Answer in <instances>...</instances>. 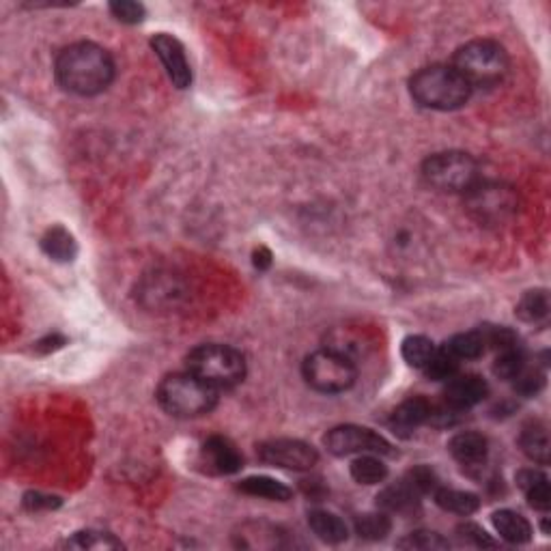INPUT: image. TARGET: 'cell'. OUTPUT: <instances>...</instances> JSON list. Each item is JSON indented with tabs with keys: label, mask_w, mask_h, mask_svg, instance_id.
I'll list each match as a JSON object with an SVG mask.
<instances>
[{
	"label": "cell",
	"mask_w": 551,
	"mask_h": 551,
	"mask_svg": "<svg viewBox=\"0 0 551 551\" xmlns=\"http://www.w3.org/2000/svg\"><path fill=\"white\" fill-rule=\"evenodd\" d=\"M115 71L110 52L93 41H78L63 47L54 63L58 85L80 98L104 93L115 80Z\"/></svg>",
	"instance_id": "1"
},
{
	"label": "cell",
	"mask_w": 551,
	"mask_h": 551,
	"mask_svg": "<svg viewBox=\"0 0 551 551\" xmlns=\"http://www.w3.org/2000/svg\"><path fill=\"white\" fill-rule=\"evenodd\" d=\"M410 93L418 106L451 112L467 104L472 87L452 65H431L411 76Z\"/></svg>",
	"instance_id": "2"
},
{
	"label": "cell",
	"mask_w": 551,
	"mask_h": 551,
	"mask_svg": "<svg viewBox=\"0 0 551 551\" xmlns=\"http://www.w3.org/2000/svg\"><path fill=\"white\" fill-rule=\"evenodd\" d=\"M155 399L161 410L172 418H201L218 405V390L190 370L172 373L160 381Z\"/></svg>",
	"instance_id": "3"
},
{
	"label": "cell",
	"mask_w": 551,
	"mask_h": 551,
	"mask_svg": "<svg viewBox=\"0 0 551 551\" xmlns=\"http://www.w3.org/2000/svg\"><path fill=\"white\" fill-rule=\"evenodd\" d=\"M508 54L494 39H474L461 46L452 57V68L472 88L494 87L508 74Z\"/></svg>",
	"instance_id": "4"
},
{
	"label": "cell",
	"mask_w": 551,
	"mask_h": 551,
	"mask_svg": "<svg viewBox=\"0 0 551 551\" xmlns=\"http://www.w3.org/2000/svg\"><path fill=\"white\" fill-rule=\"evenodd\" d=\"M185 367L218 392L233 390L245 379V358L229 345L196 347L185 358Z\"/></svg>",
	"instance_id": "5"
},
{
	"label": "cell",
	"mask_w": 551,
	"mask_h": 551,
	"mask_svg": "<svg viewBox=\"0 0 551 551\" xmlns=\"http://www.w3.org/2000/svg\"><path fill=\"white\" fill-rule=\"evenodd\" d=\"M422 177L431 188L451 194H465L474 185L478 175V161L465 151H442L424 160Z\"/></svg>",
	"instance_id": "6"
},
{
	"label": "cell",
	"mask_w": 551,
	"mask_h": 551,
	"mask_svg": "<svg viewBox=\"0 0 551 551\" xmlns=\"http://www.w3.org/2000/svg\"><path fill=\"white\" fill-rule=\"evenodd\" d=\"M304 379L313 390L323 394L347 392L358 379L356 364L351 358L334 349H321L310 353L302 367Z\"/></svg>",
	"instance_id": "7"
},
{
	"label": "cell",
	"mask_w": 551,
	"mask_h": 551,
	"mask_svg": "<svg viewBox=\"0 0 551 551\" xmlns=\"http://www.w3.org/2000/svg\"><path fill=\"white\" fill-rule=\"evenodd\" d=\"M465 207L481 224H504L517 213L519 196L515 188L502 182H478L465 192Z\"/></svg>",
	"instance_id": "8"
},
{
	"label": "cell",
	"mask_w": 551,
	"mask_h": 551,
	"mask_svg": "<svg viewBox=\"0 0 551 551\" xmlns=\"http://www.w3.org/2000/svg\"><path fill=\"white\" fill-rule=\"evenodd\" d=\"M323 444L334 457H358V454H392V444L373 429L358 424H340L327 431Z\"/></svg>",
	"instance_id": "9"
},
{
	"label": "cell",
	"mask_w": 551,
	"mask_h": 551,
	"mask_svg": "<svg viewBox=\"0 0 551 551\" xmlns=\"http://www.w3.org/2000/svg\"><path fill=\"white\" fill-rule=\"evenodd\" d=\"M256 454L263 463L283 467V470H293V472H308L313 470L319 461V454L307 442L299 440H269L256 448Z\"/></svg>",
	"instance_id": "10"
},
{
	"label": "cell",
	"mask_w": 551,
	"mask_h": 551,
	"mask_svg": "<svg viewBox=\"0 0 551 551\" xmlns=\"http://www.w3.org/2000/svg\"><path fill=\"white\" fill-rule=\"evenodd\" d=\"M153 52L158 54V58L164 65L166 76L172 82V87L188 88L192 85V68L185 57V47L177 37H172L169 33H158L151 39Z\"/></svg>",
	"instance_id": "11"
},
{
	"label": "cell",
	"mask_w": 551,
	"mask_h": 551,
	"mask_svg": "<svg viewBox=\"0 0 551 551\" xmlns=\"http://www.w3.org/2000/svg\"><path fill=\"white\" fill-rule=\"evenodd\" d=\"M203 463H205L207 472L218 476H231L237 474L239 470L244 467V457L242 452L237 451V446L233 444L229 437L223 435H213L203 444V452H201Z\"/></svg>",
	"instance_id": "12"
},
{
	"label": "cell",
	"mask_w": 551,
	"mask_h": 551,
	"mask_svg": "<svg viewBox=\"0 0 551 551\" xmlns=\"http://www.w3.org/2000/svg\"><path fill=\"white\" fill-rule=\"evenodd\" d=\"M489 394V383L483 379L481 375H454L452 379H448L444 390V403L451 405L457 411H467L472 407L483 403Z\"/></svg>",
	"instance_id": "13"
},
{
	"label": "cell",
	"mask_w": 551,
	"mask_h": 551,
	"mask_svg": "<svg viewBox=\"0 0 551 551\" xmlns=\"http://www.w3.org/2000/svg\"><path fill=\"white\" fill-rule=\"evenodd\" d=\"M431 410H433V405H431L424 397L407 399L392 411L390 429L399 437H410L413 431L421 429L422 424L429 422Z\"/></svg>",
	"instance_id": "14"
},
{
	"label": "cell",
	"mask_w": 551,
	"mask_h": 551,
	"mask_svg": "<svg viewBox=\"0 0 551 551\" xmlns=\"http://www.w3.org/2000/svg\"><path fill=\"white\" fill-rule=\"evenodd\" d=\"M448 452L452 454L454 461H459L465 467H478L487 461L489 454V442L487 437L474 431H463L457 433L448 442Z\"/></svg>",
	"instance_id": "15"
},
{
	"label": "cell",
	"mask_w": 551,
	"mask_h": 551,
	"mask_svg": "<svg viewBox=\"0 0 551 551\" xmlns=\"http://www.w3.org/2000/svg\"><path fill=\"white\" fill-rule=\"evenodd\" d=\"M517 487L524 491L528 504L535 511L547 513L551 508L549 478L541 470H521L517 472Z\"/></svg>",
	"instance_id": "16"
},
{
	"label": "cell",
	"mask_w": 551,
	"mask_h": 551,
	"mask_svg": "<svg viewBox=\"0 0 551 551\" xmlns=\"http://www.w3.org/2000/svg\"><path fill=\"white\" fill-rule=\"evenodd\" d=\"M491 524H494L495 532H498L502 541L511 543V545H524L532 538V525L530 521L524 517V515L515 513V511H498L494 513L491 517Z\"/></svg>",
	"instance_id": "17"
},
{
	"label": "cell",
	"mask_w": 551,
	"mask_h": 551,
	"mask_svg": "<svg viewBox=\"0 0 551 551\" xmlns=\"http://www.w3.org/2000/svg\"><path fill=\"white\" fill-rule=\"evenodd\" d=\"M418 504H421V495L413 491L407 483H397L390 484L377 495V508L386 513H397V515H407L411 511H416Z\"/></svg>",
	"instance_id": "18"
},
{
	"label": "cell",
	"mask_w": 551,
	"mask_h": 551,
	"mask_svg": "<svg viewBox=\"0 0 551 551\" xmlns=\"http://www.w3.org/2000/svg\"><path fill=\"white\" fill-rule=\"evenodd\" d=\"M519 448L530 461H535L538 465L549 463V433L547 427L543 422H528L521 429L519 435Z\"/></svg>",
	"instance_id": "19"
},
{
	"label": "cell",
	"mask_w": 551,
	"mask_h": 551,
	"mask_svg": "<svg viewBox=\"0 0 551 551\" xmlns=\"http://www.w3.org/2000/svg\"><path fill=\"white\" fill-rule=\"evenodd\" d=\"M41 250L57 263H71L78 255V242L65 226H52L41 237Z\"/></svg>",
	"instance_id": "20"
},
{
	"label": "cell",
	"mask_w": 551,
	"mask_h": 551,
	"mask_svg": "<svg viewBox=\"0 0 551 551\" xmlns=\"http://www.w3.org/2000/svg\"><path fill=\"white\" fill-rule=\"evenodd\" d=\"M435 504L446 513L461 515V517H470L481 508V500L472 491H461V489H448V487H437L433 491Z\"/></svg>",
	"instance_id": "21"
},
{
	"label": "cell",
	"mask_w": 551,
	"mask_h": 551,
	"mask_svg": "<svg viewBox=\"0 0 551 551\" xmlns=\"http://www.w3.org/2000/svg\"><path fill=\"white\" fill-rule=\"evenodd\" d=\"M308 525L310 530L315 532L317 538H321L323 543L329 545H338L345 543L347 536H349V528L338 515L329 513V511H313L308 515Z\"/></svg>",
	"instance_id": "22"
},
{
	"label": "cell",
	"mask_w": 551,
	"mask_h": 551,
	"mask_svg": "<svg viewBox=\"0 0 551 551\" xmlns=\"http://www.w3.org/2000/svg\"><path fill=\"white\" fill-rule=\"evenodd\" d=\"M237 489L245 495H253V498H263L269 502H289L293 495V491L286 487L285 483L269 476L244 478V481L237 484Z\"/></svg>",
	"instance_id": "23"
},
{
	"label": "cell",
	"mask_w": 551,
	"mask_h": 551,
	"mask_svg": "<svg viewBox=\"0 0 551 551\" xmlns=\"http://www.w3.org/2000/svg\"><path fill=\"white\" fill-rule=\"evenodd\" d=\"M349 472L358 484H379L388 478V465L377 454H358Z\"/></svg>",
	"instance_id": "24"
},
{
	"label": "cell",
	"mask_w": 551,
	"mask_h": 551,
	"mask_svg": "<svg viewBox=\"0 0 551 551\" xmlns=\"http://www.w3.org/2000/svg\"><path fill=\"white\" fill-rule=\"evenodd\" d=\"M444 347L454 358H457V360H478V358L487 351V345H484V337L481 329L454 334Z\"/></svg>",
	"instance_id": "25"
},
{
	"label": "cell",
	"mask_w": 551,
	"mask_h": 551,
	"mask_svg": "<svg viewBox=\"0 0 551 551\" xmlns=\"http://www.w3.org/2000/svg\"><path fill=\"white\" fill-rule=\"evenodd\" d=\"M515 315L524 323H541L549 317V296L545 289L528 291L519 299Z\"/></svg>",
	"instance_id": "26"
},
{
	"label": "cell",
	"mask_w": 551,
	"mask_h": 551,
	"mask_svg": "<svg viewBox=\"0 0 551 551\" xmlns=\"http://www.w3.org/2000/svg\"><path fill=\"white\" fill-rule=\"evenodd\" d=\"M392 530L390 513L377 511L360 515L356 519V535L364 538V541H383Z\"/></svg>",
	"instance_id": "27"
},
{
	"label": "cell",
	"mask_w": 551,
	"mask_h": 551,
	"mask_svg": "<svg viewBox=\"0 0 551 551\" xmlns=\"http://www.w3.org/2000/svg\"><path fill=\"white\" fill-rule=\"evenodd\" d=\"M435 343L422 334H413V337H407L403 340V347H400V353H403V360L410 364L413 369H424L427 362L433 358L435 353Z\"/></svg>",
	"instance_id": "28"
},
{
	"label": "cell",
	"mask_w": 551,
	"mask_h": 551,
	"mask_svg": "<svg viewBox=\"0 0 551 551\" xmlns=\"http://www.w3.org/2000/svg\"><path fill=\"white\" fill-rule=\"evenodd\" d=\"M525 351L521 345L508 347L504 351H498V358H495L494 362V375L498 377V379L504 381H513L515 377H517L521 370H524L528 364H525Z\"/></svg>",
	"instance_id": "29"
},
{
	"label": "cell",
	"mask_w": 551,
	"mask_h": 551,
	"mask_svg": "<svg viewBox=\"0 0 551 551\" xmlns=\"http://www.w3.org/2000/svg\"><path fill=\"white\" fill-rule=\"evenodd\" d=\"M459 362L461 360H457L446 347H442V349H435L433 358H431L422 370L431 381H448L459 373Z\"/></svg>",
	"instance_id": "30"
},
{
	"label": "cell",
	"mask_w": 551,
	"mask_h": 551,
	"mask_svg": "<svg viewBox=\"0 0 551 551\" xmlns=\"http://www.w3.org/2000/svg\"><path fill=\"white\" fill-rule=\"evenodd\" d=\"M65 547H69V549H119V547H123V543L117 541L112 535H108V532L82 530V532H76L71 538H68V541H65Z\"/></svg>",
	"instance_id": "31"
},
{
	"label": "cell",
	"mask_w": 551,
	"mask_h": 551,
	"mask_svg": "<svg viewBox=\"0 0 551 551\" xmlns=\"http://www.w3.org/2000/svg\"><path fill=\"white\" fill-rule=\"evenodd\" d=\"M397 547L410 549V551H444V549H451V543H448L442 535H437V532L416 530L411 532V535L400 538Z\"/></svg>",
	"instance_id": "32"
},
{
	"label": "cell",
	"mask_w": 551,
	"mask_h": 551,
	"mask_svg": "<svg viewBox=\"0 0 551 551\" xmlns=\"http://www.w3.org/2000/svg\"><path fill=\"white\" fill-rule=\"evenodd\" d=\"M403 483H407L410 484V487L416 491L418 495H429V494H433V491L440 487V481H437V474L433 470H431V467H427V465H418V467H413V470H410L405 474V478H403Z\"/></svg>",
	"instance_id": "33"
},
{
	"label": "cell",
	"mask_w": 551,
	"mask_h": 551,
	"mask_svg": "<svg viewBox=\"0 0 551 551\" xmlns=\"http://www.w3.org/2000/svg\"><path fill=\"white\" fill-rule=\"evenodd\" d=\"M513 381H515V392L525 399H532L536 397V394H541V390L545 388V373L538 369L525 367Z\"/></svg>",
	"instance_id": "34"
},
{
	"label": "cell",
	"mask_w": 551,
	"mask_h": 551,
	"mask_svg": "<svg viewBox=\"0 0 551 551\" xmlns=\"http://www.w3.org/2000/svg\"><path fill=\"white\" fill-rule=\"evenodd\" d=\"M483 337H484V345H487V349H495V351H504L508 349V347H515V345H521L519 343V337L517 334L513 332L511 327H491V326H484L481 327Z\"/></svg>",
	"instance_id": "35"
},
{
	"label": "cell",
	"mask_w": 551,
	"mask_h": 551,
	"mask_svg": "<svg viewBox=\"0 0 551 551\" xmlns=\"http://www.w3.org/2000/svg\"><path fill=\"white\" fill-rule=\"evenodd\" d=\"M110 14L123 24H138L145 20L147 9L134 0H115V3H110Z\"/></svg>",
	"instance_id": "36"
},
{
	"label": "cell",
	"mask_w": 551,
	"mask_h": 551,
	"mask_svg": "<svg viewBox=\"0 0 551 551\" xmlns=\"http://www.w3.org/2000/svg\"><path fill=\"white\" fill-rule=\"evenodd\" d=\"M457 535L465 545H474V547H495L498 545L476 524H461L457 528Z\"/></svg>",
	"instance_id": "37"
},
{
	"label": "cell",
	"mask_w": 551,
	"mask_h": 551,
	"mask_svg": "<svg viewBox=\"0 0 551 551\" xmlns=\"http://www.w3.org/2000/svg\"><path fill=\"white\" fill-rule=\"evenodd\" d=\"M61 506V500L54 498V495H44L39 491H31V494L24 495V508L28 511H50V508Z\"/></svg>",
	"instance_id": "38"
},
{
	"label": "cell",
	"mask_w": 551,
	"mask_h": 551,
	"mask_svg": "<svg viewBox=\"0 0 551 551\" xmlns=\"http://www.w3.org/2000/svg\"><path fill=\"white\" fill-rule=\"evenodd\" d=\"M255 267L256 269H269L272 267V253H269L267 248H259L255 250Z\"/></svg>",
	"instance_id": "39"
}]
</instances>
